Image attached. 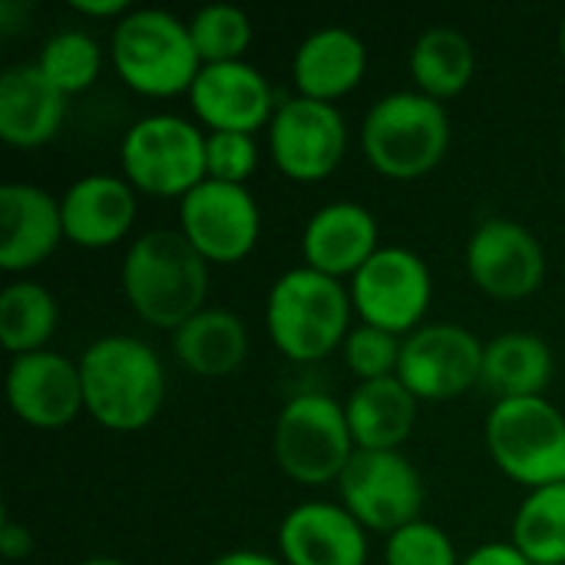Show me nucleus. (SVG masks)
I'll return each mask as SVG.
<instances>
[{
  "instance_id": "1a4fd4ad",
  "label": "nucleus",
  "mask_w": 565,
  "mask_h": 565,
  "mask_svg": "<svg viewBox=\"0 0 565 565\" xmlns=\"http://www.w3.org/2000/svg\"><path fill=\"white\" fill-rule=\"evenodd\" d=\"M354 318L397 338L424 328L434 305V275L427 262L401 245H381L371 262L348 281Z\"/></svg>"
},
{
  "instance_id": "6e6552de",
  "label": "nucleus",
  "mask_w": 565,
  "mask_h": 565,
  "mask_svg": "<svg viewBox=\"0 0 565 565\" xmlns=\"http://www.w3.org/2000/svg\"><path fill=\"white\" fill-rule=\"evenodd\" d=\"M483 437L497 470L526 493L565 483V414L550 397L497 401Z\"/></svg>"
},
{
  "instance_id": "f704fd0d",
  "label": "nucleus",
  "mask_w": 565,
  "mask_h": 565,
  "mask_svg": "<svg viewBox=\"0 0 565 565\" xmlns=\"http://www.w3.org/2000/svg\"><path fill=\"white\" fill-rule=\"evenodd\" d=\"M0 553L7 563H17V559H26L33 553V536L23 523H17L13 516H3V526H0Z\"/></svg>"
},
{
  "instance_id": "b1692460",
  "label": "nucleus",
  "mask_w": 565,
  "mask_h": 565,
  "mask_svg": "<svg viewBox=\"0 0 565 565\" xmlns=\"http://www.w3.org/2000/svg\"><path fill=\"white\" fill-rule=\"evenodd\" d=\"M417 411L420 401L407 391L401 377L364 381L344 401L358 450H401L414 434Z\"/></svg>"
},
{
  "instance_id": "e433bc0d",
  "label": "nucleus",
  "mask_w": 565,
  "mask_h": 565,
  "mask_svg": "<svg viewBox=\"0 0 565 565\" xmlns=\"http://www.w3.org/2000/svg\"><path fill=\"white\" fill-rule=\"evenodd\" d=\"M209 565H285L278 556H268V553H258V550H232V553H222L218 559H212Z\"/></svg>"
},
{
  "instance_id": "bb28decb",
  "label": "nucleus",
  "mask_w": 565,
  "mask_h": 565,
  "mask_svg": "<svg viewBox=\"0 0 565 565\" xmlns=\"http://www.w3.org/2000/svg\"><path fill=\"white\" fill-rule=\"evenodd\" d=\"M56 328L60 301L46 285L17 278L0 291V344L10 358L46 351Z\"/></svg>"
},
{
  "instance_id": "cd10ccee",
  "label": "nucleus",
  "mask_w": 565,
  "mask_h": 565,
  "mask_svg": "<svg viewBox=\"0 0 565 565\" xmlns=\"http://www.w3.org/2000/svg\"><path fill=\"white\" fill-rule=\"evenodd\" d=\"M510 543L533 565H565V483L540 487L523 497Z\"/></svg>"
},
{
  "instance_id": "9d476101",
  "label": "nucleus",
  "mask_w": 565,
  "mask_h": 565,
  "mask_svg": "<svg viewBox=\"0 0 565 565\" xmlns=\"http://www.w3.org/2000/svg\"><path fill=\"white\" fill-rule=\"evenodd\" d=\"M341 507L367 530L391 536L424 520L427 487L401 450H358L338 480Z\"/></svg>"
},
{
  "instance_id": "dca6fc26",
  "label": "nucleus",
  "mask_w": 565,
  "mask_h": 565,
  "mask_svg": "<svg viewBox=\"0 0 565 565\" xmlns=\"http://www.w3.org/2000/svg\"><path fill=\"white\" fill-rule=\"evenodd\" d=\"M189 106L205 132L255 136L258 129H268L278 99L268 76L248 60H238L202 66L189 89Z\"/></svg>"
},
{
  "instance_id": "473e14b6",
  "label": "nucleus",
  "mask_w": 565,
  "mask_h": 565,
  "mask_svg": "<svg viewBox=\"0 0 565 565\" xmlns=\"http://www.w3.org/2000/svg\"><path fill=\"white\" fill-rule=\"evenodd\" d=\"M258 139L248 132H205V179L245 185L258 169Z\"/></svg>"
},
{
  "instance_id": "0eeeda50",
  "label": "nucleus",
  "mask_w": 565,
  "mask_h": 565,
  "mask_svg": "<svg viewBox=\"0 0 565 565\" xmlns=\"http://www.w3.org/2000/svg\"><path fill=\"white\" fill-rule=\"evenodd\" d=\"M122 179L152 199H185L205 182V129L175 113L136 119L119 142Z\"/></svg>"
},
{
  "instance_id": "f257e3e1",
  "label": "nucleus",
  "mask_w": 565,
  "mask_h": 565,
  "mask_svg": "<svg viewBox=\"0 0 565 565\" xmlns=\"http://www.w3.org/2000/svg\"><path fill=\"white\" fill-rule=\"evenodd\" d=\"M212 265L179 228H149L126 248L119 288L139 321L156 331H175L209 301Z\"/></svg>"
},
{
  "instance_id": "9b49d317",
  "label": "nucleus",
  "mask_w": 565,
  "mask_h": 565,
  "mask_svg": "<svg viewBox=\"0 0 565 565\" xmlns=\"http://www.w3.org/2000/svg\"><path fill=\"white\" fill-rule=\"evenodd\" d=\"M268 156L291 182H321L348 156V122L338 106L291 96L268 122Z\"/></svg>"
},
{
  "instance_id": "6ab92c4d",
  "label": "nucleus",
  "mask_w": 565,
  "mask_h": 565,
  "mask_svg": "<svg viewBox=\"0 0 565 565\" xmlns=\"http://www.w3.org/2000/svg\"><path fill=\"white\" fill-rule=\"evenodd\" d=\"M381 248V228L367 205L338 199L321 205L301 232V265L351 281Z\"/></svg>"
},
{
  "instance_id": "ddd939ff",
  "label": "nucleus",
  "mask_w": 565,
  "mask_h": 565,
  "mask_svg": "<svg viewBox=\"0 0 565 565\" xmlns=\"http://www.w3.org/2000/svg\"><path fill=\"white\" fill-rule=\"evenodd\" d=\"M179 232L209 265H238L262 238V209L248 185L205 179L179 202Z\"/></svg>"
},
{
  "instance_id": "20e7f679",
  "label": "nucleus",
  "mask_w": 565,
  "mask_h": 565,
  "mask_svg": "<svg viewBox=\"0 0 565 565\" xmlns=\"http://www.w3.org/2000/svg\"><path fill=\"white\" fill-rule=\"evenodd\" d=\"M109 63L122 86L146 99L189 96L202 70L189 20L159 7H132L113 26Z\"/></svg>"
},
{
  "instance_id": "39448f33",
  "label": "nucleus",
  "mask_w": 565,
  "mask_h": 565,
  "mask_svg": "<svg viewBox=\"0 0 565 565\" xmlns=\"http://www.w3.org/2000/svg\"><path fill=\"white\" fill-rule=\"evenodd\" d=\"M450 113L444 103L401 89L381 96L361 122V149L371 169L394 182L430 175L450 152Z\"/></svg>"
},
{
  "instance_id": "2eb2a0df",
  "label": "nucleus",
  "mask_w": 565,
  "mask_h": 565,
  "mask_svg": "<svg viewBox=\"0 0 565 565\" xmlns=\"http://www.w3.org/2000/svg\"><path fill=\"white\" fill-rule=\"evenodd\" d=\"M7 407L30 430H63L86 414L79 361L46 348L10 358Z\"/></svg>"
},
{
  "instance_id": "c85d7f7f",
  "label": "nucleus",
  "mask_w": 565,
  "mask_h": 565,
  "mask_svg": "<svg viewBox=\"0 0 565 565\" xmlns=\"http://www.w3.org/2000/svg\"><path fill=\"white\" fill-rule=\"evenodd\" d=\"M36 66L70 99L76 93H86L99 79V73H103V46L96 43V36H89L79 26L60 30L40 46Z\"/></svg>"
},
{
  "instance_id": "f8f14e48",
  "label": "nucleus",
  "mask_w": 565,
  "mask_h": 565,
  "mask_svg": "<svg viewBox=\"0 0 565 565\" xmlns=\"http://www.w3.org/2000/svg\"><path fill=\"white\" fill-rule=\"evenodd\" d=\"M483 348L470 328L430 321L404 338L397 377L420 404L457 401L483 381Z\"/></svg>"
},
{
  "instance_id": "412c9836",
  "label": "nucleus",
  "mask_w": 565,
  "mask_h": 565,
  "mask_svg": "<svg viewBox=\"0 0 565 565\" xmlns=\"http://www.w3.org/2000/svg\"><path fill=\"white\" fill-rule=\"evenodd\" d=\"M367 63V43L354 30L318 26L298 43L291 56V79L298 96L338 106V99L351 96L364 83Z\"/></svg>"
},
{
  "instance_id": "58836bf2",
  "label": "nucleus",
  "mask_w": 565,
  "mask_h": 565,
  "mask_svg": "<svg viewBox=\"0 0 565 565\" xmlns=\"http://www.w3.org/2000/svg\"><path fill=\"white\" fill-rule=\"evenodd\" d=\"M556 50H559V56L565 60V17L563 23H559V30H556Z\"/></svg>"
},
{
  "instance_id": "c756f323",
  "label": "nucleus",
  "mask_w": 565,
  "mask_h": 565,
  "mask_svg": "<svg viewBox=\"0 0 565 565\" xmlns=\"http://www.w3.org/2000/svg\"><path fill=\"white\" fill-rule=\"evenodd\" d=\"M189 33L195 43V53L202 60V66L212 63H238L245 60L255 26L248 20L245 10L232 7V3H209L202 10L192 13L189 20Z\"/></svg>"
},
{
  "instance_id": "c9c22d12",
  "label": "nucleus",
  "mask_w": 565,
  "mask_h": 565,
  "mask_svg": "<svg viewBox=\"0 0 565 565\" xmlns=\"http://www.w3.org/2000/svg\"><path fill=\"white\" fill-rule=\"evenodd\" d=\"M70 10L86 20H122L132 7L126 0H70Z\"/></svg>"
},
{
  "instance_id": "7c9ffc66",
  "label": "nucleus",
  "mask_w": 565,
  "mask_h": 565,
  "mask_svg": "<svg viewBox=\"0 0 565 565\" xmlns=\"http://www.w3.org/2000/svg\"><path fill=\"white\" fill-rule=\"evenodd\" d=\"M401 351H404V338L371 328V324H354L341 354L348 371L358 377V384L364 381H384V377H397L401 367Z\"/></svg>"
},
{
  "instance_id": "4be33fe9",
  "label": "nucleus",
  "mask_w": 565,
  "mask_h": 565,
  "mask_svg": "<svg viewBox=\"0 0 565 565\" xmlns=\"http://www.w3.org/2000/svg\"><path fill=\"white\" fill-rule=\"evenodd\" d=\"M66 119V96L36 63H13L0 73V139L10 149H43Z\"/></svg>"
},
{
  "instance_id": "aec40b11",
  "label": "nucleus",
  "mask_w": 565,
  "mask_h": 565,
  "mask_svg": "<svg viewBox=\"0 0 565 565\" xmlns=\"http://www.w3.org/2000/svg\"><path fill=\"white\" fill-rule=\"evenodd\" d=\"M367 536L341 503H298L278 526V559L285 565H364Z\"/></svg>"
},
{
  "instance_id": "f3484780",
  "label": "nucleus",
  "mask_w": 565,
  "mask_h": 565,
  "mask_svg": "<svg viewBox=\"0 0 565 565\" xmlns=\"http://www.w3.org/2000/svg\"><path fill=\"white\" fill-rule=\"evenodd\" d=\"M63 235L70 245L99 252L129 238L139 212V192L113 172H89L60 195Z\"/></svg>"
},
{
  "instance_id": "423d86ee",
  "label": "nucleus",
  "mask_w": 565,
  "mask_h": 565,
  "mask_svg": "<svg viewBox=\"0 0 565 565\" xmlns=\"http://www.w3.org/2000/svg\"><path fill=\"white\" fill-rule=\"evenodd\" d=\"M278 470L298 487L338 483L358 454L344 404L324 391H301L285 401L271 430Z\"/></svg>"
},
{
  "instance_id": "4c0bfd02",
  "label": "nucleus",
  "mask_w": 565,
  "mask_h": 565,
  "mask_svg": "<svg viewBox=\"0 0 565 565\" xmlns=\"http://www.w3.org/2000/svg\"><path fill=\"white\" fill-rule=\"evenodd\" d=\"M76 565H126L122 559H113V556H93V559H83Z\"/></svg>"
},
{
  "instance_id": "5701e85b",
  "label": "nucleus",
  "mask_w": 565,
  "mask_h": 565,
  "mask_svg": "<svg viewBox=\"0 0 565 565\" xmlns=\"http://www.w3.org/2000/svg\"><path fill=\"white\" fill-rule=\"evenodd\" d=\"M252 338L245 321L222 305H205L192 315L182 328L172 331V354L175 361L202 381H222L242 371L248 361Z\"/></svg>"
},
{
  "instance_id": "7ed1b4c3",
  "label": "nucleus",
  "mask_w": 565,
  "mask_h": 565,
  "mask_svg": "<svg viewBox=\"0 0 565 565\" xmlns=\"http://www.w3.org/2000/svg\"><path fill=\"white\" fill-rule=\"evenodd\" d=\"M265 328L281 358L318 364L341 351L354 328L351 291L344 281L305 265L288 268L265 298Z\"/></svg>"
},
{
  "instance_id": "393cba45",
  "label": "nucleus",
  "mask_w": 565,
  "mask_h": 565,
  "mask_svg": "<svg viewBox=\"0 0 565 565\" xmlns=\"http://www.w3.org/2000/svg\"><path fill=\"white\" fill-rule=\"evenodd\" d=\"M553 348L533 331H503L483 348V387L497 401L543 397L553 384Z\"/></svg>"
},
{
  "instance_id": "72a5a7b5",
  "label": "nucleus",
  "mask_w": 565,
  "mask_h": 565,
  "mask_svg": "<svg viewBox=\"0 0 565 565\" xmlns=\"http://www.w3.org/2000/svg\"><path fill=\"white\" fill-rule=\"evenodd\" d=\"M460 565H533L513 543H483L470 550Z\"/></svg>"
},
{
  "instance_id": "a878e982",
  "label": "nucleus",
  "mask_w": 565,
  "mask_h": 565,
  "mask_svg": "<svg viewBox=\"0 0 565 565\" xmlns=\"http://www.w3.org/2000/svg\"><path fill=\"white\" fill-rule=\"evenodd\" d=\"M407 70L417 93L447 106L473 83L477 46L457 26H427L411 46Z\"/></svg>"
},
{
  "instance_id": "ea45409f",
  "label": "nucleus",
  "mask_w": 565,
  "mask_h": 565,
  "mask_svg": "<svg viewBox=\"0 0 565 565\" xmlns=\"http://www.w3.org/2000/svg\"><path fill=\"white\" fill-rule=\"evenodd\" d=\"M563 156H565V136H563Z\"/></svg>"
},
{
  "instance_id": "f03ea898",
  "label": "nucleus",
  "mask_w": 565,
  "mask_h": 565,
  "mask_svg": "<svg viewBox=\"0 0 565 565\" xmlns=\"http://www.w3.org/2000/svg\"><path fill=\"white\" fill-rule=\"evenodd\" d=\"M86 414L109 434L146 430L166 404V367L132 334L96 338L79 358Z\"/></svg>"
},
{
  "instance_id": "2f4dec72",
  "label": "nucleus",
  "mask_w": 565,
  "mask_h": 565,
  "mask_svg": "<svg viewBox=\"0 0 565 565\" xmlns=\"http://www.w3.org/2000/svg\"><path fill=\"white\" fill-rule=\"evenodd\" d=\"M460 559L450 533L430 520H417L384 543V565H460Z\"/></svg>"
},
{
  "instance_id": "a211bd4d",
  "label": "nucleus",
  "mask_w": 565,
  "mask_h": 565,
  "mask_svg": "<svg viewBox=\"0 0 565 565\" xmlns=\"http://www.w3.org/2000/svg\"><path fill=\"white\" fill-rule=\"evenodd\" d=\"M66 242L60 199L36 182H7L0 189V268L23 275L40 268Z\"/></svg>"
},
{
  "instance_id": "4468645a",
  "label": "nucleus",
  "mask_w": 565,
  "mask_h": 565,
  "mask_svg": "<svg viewBox=\"0 0 565 565\" xmlns=\"http://www.w3.org/2000/svg\"><path fill=\"white\" fill-rule=\"evenodd\" d=\"M463 265L477 291L513 305L533 298L546 281V252L540 238L513 218H487L467 238Z\"/></svg>"
}]
</instances>
